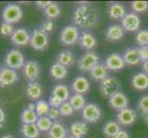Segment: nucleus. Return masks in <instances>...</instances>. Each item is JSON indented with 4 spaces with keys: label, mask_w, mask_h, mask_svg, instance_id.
I'll use <instances>...</instances> for the list:
<instances>
[{
    "label": "nucleus",
    "mask_w": 148,
    "mask_h": 138,
    "mask_svg": "<svg viewBox=\"0 0 148 138\" xmlns=\"http://www.w3.org/2000/svg\"><path fill=\"white\" fill-rule=\"evenodd\" d=\"M99 11L94 6L82 5L73 14V20L76 26L83 29H93L99 23Z\"/></svg>",
    "instance_id": "1"
},
{
    "label": "nucleus",
    "mask_w": 148,
    "mask_h": 138,
    "mask_svg": "<svg viewBox=\"0 0 148 138\" xmlns=\"http://www.w3.org/2000/svg\"><path fill=\"white\" fill-rule=\"evenodd\" d=\"M121 81L113 76H108L105 79L100 82L99 90L103 97L110 98L112 95L116 94L120 91Z\"/></svg>",
    "instance_id": "2"
},
{
    "label": "nucleus",
    "mask_w": 148,
    "mask_h": 138,
    "mask_svg": "<svg viewBox=\"0 0 148 138\" xmlns=\"http://www.w3.org/2000/svg\"><path fill=\"white\" fill-rule=\"evenodd\" d=\"M30 46L36 51H44L49 44V37L46 32L40 28L35 29L30 35Z\"/></svg>",
    "instance_id": "3"
},
{
    "label": "nucleus",
    "mask_w": 148,
    "mask_h": 138,
    "mask_svg": "<svg viewBox=\"0 0 148 138\" xmlns=\"http://www.w3.org/2000/svg\"><path fill=\"white\" fill-rule=\"evenodd\" d=\"M23 17V12L19 6L16 4H8L2 11V19L4 22L13 24L18 22Z\"/></svg>",
    "instance_id": "4"
},
{
    "label": "nucleus",
    "mask_w": 148,
    "mask_h": 138,
    "mask_svg": "<svg viewBox=\"0 0 148 138\" xmlns=\"http://www.w3.org/2000/svg\"><path fill=\"white\" fill-rule=\"evenodd\" d=\"M5 64L10 69H20L23 68L25 65V58L19 50L13 49L10 50L5 56Z\"/></svg>",
    "instance_id": "5"
},
{
    "label": "nucleus",
    "mask_w": 148,
    "mask_h": 138,
    "mask_svg": "<svg viewBox=\"0 0 148 138\" xmlns=\"http://www.w3.org/2000/svg\"><path fill=\"white\" fill-rule=\"evenodd\" d=\"M79 37H80V34H79V30L77 27L72 26V25L65 26L60 33L61 43L67 46L74 45L75 43H77Z\"/></svg>",
    "instance_id": "6"
},
{
    "label": "nucleus",
    "mask_w": 148,
    "mask_h": 138,
    "mask_svg": "<svg viewBox=\"0 0 148 138\" xmlns=\"http://www.w3.org/2000/svg\"><path fill=\"white\" fill-rule=\"evenodd\" d=\"M99 64V58L94 52H88L79 58L77 65L82 72H90L93 67Z\"/></svg>",
    "instance_id": "7"
},
{
    "label": "nucleus",
    "mask_w": 148,
    "mask_h": 138,
    "mask_svg": "<svg viewBox=\"0 0 148 138\" xmlns=\"http://www.w3.org/2000/svg\"><path fill=\"white\" fill-rule=\"evenodd\" d=\"M101 110L99 107L95 103H88L85 106V108L82 110V117L83 119L90 122V124H94V122H99L101 118Z\"/></svg>",
    "instance_id": "8"
},
{
    "label": "nucleus",
    "mask_w": 148,
    "mask_h": 138,
    "mask_svg": "<svg viewBox=\"0 0 148 138\" xmlns=\"http://www.w3.org/2000/svg\"><path fill=\"white\" fill-rule=\"evenodd\" d=\"M40 74L39 64L34 60L28 61L23 66V75L29 82H36Z\"/></svg>",
    "instance_id": "9"
},
{
    "label": "nucleus",
    "mask_w": 148,
    "mask_h": 138,
    "mask_svg": "<svg viewBox=\"0 0 148 138\" xmlns=\"http://www.w3.org/2000/svg\"><path fill=\"white\" fill-rule=\"evenodd\" d=\"M141 25V19L135 13H128L121 19V26L124 30L134 32L138 30Z\"/></svg>",
    "instance_id": "10"
},
{
    "label": "nucleus",
    "mask_w": 148,
    "mask_h": 138,
    "mask_svg": "<svg viewBox=\"0 0 148 138\" xmlns=\"http://www.w3.org/2000/svg\"><path fill=\"white\" fill-rule=\"evenodd\" d=\"M137 119L136 112L130 108H125L119 111L117 114V122L118 124L123 126H130L134 124Z\"/></svg>",
    "instance_id": "11"
},
{
    "label": "nucleus",
    "mask_w": 148,
    "mask_h": 138,
    "mask_svg": "<svg viewBox=\"0 0 148 138\" xmlns=\"http://www.w3.org/2000/svg\"><path fill=\"white\" fill-rule=\"evenodd\" d=\"M105 65L110 71H121L125 67V62L123 57L117 53H112L106 58Z\"/></svg>",
    "instance_id": "12"
},
{
    "label": "nucleus",
    "mask_w": 148,
    "mask_h": 138,
    "mask_svg": "<svg viewBox=\"0 0 148 138\" xmlns=\"http://www.w3.org/2000/svg\"><path fill=\"white\" fill-rule=\"evenodd\" d=\"M18 79V76L16 70L8 67L0 68V87H8L16 83Z\"/></svg>",
    "instance_id": "13"
},
{
    "label": "nucleus",
    "mask_w": 148,
    "mask_h": 138,
    "mask_svg": "<svg viewBox=\"0 0 148 138\" xmlns=\"http://www.w3.org/2000/svg\"><path fill=\"white\" fill-rule=\"evenodd\" d=\"M11 42L18 46H25L29 43L30 42V35L27 32V30H25L23 28L17 29L16 30H14V32L12 34V36L10 37Z\"/></svg>",
    "instance_id": "14"
},
{
    "label": "nucleus",
    "mask_w": 148,
    "mask_h": 138,
    "mask_svg": "<svg viewBox=\"0 0 148 138\" xmlns=\"http://www.w3.org/2000/svg\"><path fill=\"white\" fill-rule=\"evenodd\" d=\"M128 98L125 94L119 91L116 94L112 95L110 98H109V104L115 110H123L125 108H128Z\"/></svg>",
    "instance_id": "15"
},
{
    "label": "nucleus",
    "mask_w": 148,
    "mask_h": 138,
    "mask_svg": "<svg viewBox=\"0 0 148 138\" xmlns=\"http://www.w3.org/2000/svg\"><path fill=\"white\" fill-rule=\"evenodd\" d=\"M90 88V84L88 78L82 76H78L77 78H75L73 81L72 89L75 91V94H81L83 95L86 93Z\"/></svg>",
    "instance_id": "16"
},
{
    "label": "nucleus",
    "mask_w": 148,
    "mask_h": 138,
    "mask_svg": "<svg viewBox=\"0 0 148 138\" xmlns=\"http://www.w3.org/2000/svg\"><path fill=\"white\" fill-rule=\"evenodd\" d=\"M132 86L136 90H146L148 89V75L145 73L135 74L132 78Z\"/></svg>",
    "instance_id": "17"
},
{
    "label": "nucleus",
    "mask_w": 148,
    "mask_h": 138,
    "mask_svg": "<svg viewBox=\"0 0 148 138\" xmlns=\"http://www.w3.org/2000/svg\"><path fill=\"white\" fill-rule=\"evenodd\" d=\"M78 43L80 46H82L83 48L86 50H92L95 47H97L98 45V41L94 37V35H92L90 32H84L82 34L80 35Z\"/></svg>",
    "instance_id": "18"
},
{
    "label": "nucleus",
    "mask_w": 148,
    "mask_h": 138,
    "mask_svg": "<svg viewBox=\"0 0 148 138\" xmlns=\"http://www.w3.org/2000/svg\"><path fill=\"white\" fill-rule=\"evenodd\" d=\"M124 36V30L120 25H111L106 30V38L111 42L120 41Z\"/></svg>",
    "instance_id": "19"
},
{
    "label": "nucleus",
    "mask_w": 148,
    "mask_h": 138,
    "mask_svg": "<svg viewBox=\"0 0 148 138\" xmlns=\"http://www.w3.org/2000/svg\"><path fill=\"white\" fill-rule=\"evenodd\" d=\"M108 14L112 19H122L126 15V8L122 4L113 3L109 6Z\"/></svg>",
    "instance_id": "20"
},
{
    "label": "nucleus",
    "mask_w": 148,
    "mask_h": 138,
    "mask_svg": "<svg viewBox=\"0 0 148 138\" xmlns=\"http://www.w3.org/2000/svg\"><path fill=\"white\" fill-rule=\"evenodd\" d=\"M88 127L85 122H75L70 126V133L76 138H83L88 134Z\"/></svg>",
    "instance_id": "21"
},
{
    "label": "nucleus",
    "mask_w": 148,
    "mask_h": 138,
    "mask_svg": "<svg viewBox=\"0 0 148 138\" xmlns=\"http://www.w3.org/2000/svg\"><path fill=\"white\" fill-rule=\"evenodd\" d=\"M122 57H123L125 64L129 65H137L141 62L137 48L127 49L122 55Z\"/></svg>",
    "instance_id": "22"
},
{
    "label": "nucleus",
    "mask_w": 148,
    "mask_h": 138,
    "mask_svg": "<svg viewBox=\"0 0 148 138\" xmlns=\"http://www.w3.org/2000/svg\"><path fill=\"white\" fill-rule=\"evenodd\" d=\"M26 93L29 99L36 100L42 97V88L40 83L36 82H29L26 88Z\"/></svg>",
    "instance_id": "23"
},
{
    "label": "nucleus",
    "mask_w": 148,
    "mask_h": 138,
    "mask_svg": "<svg viewBox=\"0 0 148 138\" xmlns=\"http://www.w3.org/2000/svg\"><path fill=\"white\" fill-rule=\"evenodd\" d=\"M67 137V133H66L65 127L60 124V122H55L52 126L51 130L48 132V138H66Z\"/></svg>",
    "instance_id": "24"
},
{
    "label": "nucleus",
    "mask_w": 148,
    "mask_h": 138,
    "mask_svg": "<svg viewBox=\"0 0 148 138\" xmlns=\"http://www.w3.org/2000/svg\"><path fill=\"white\" fill-rule=\"evenodd\" d=\"M108 68L106 67L105 65L99 64L97 65L95 67L92 68V70L90 71V76L94 80L96 81H101L105 79L108 76Z\"/></svg>",
    "instance_id": "25"
},
{
    "label": "nucleus",
    "mask_w": 148,
    "mask_h": 138,
    "mask_svg": "<svg viewBox=\"0 0 148 138\" xmlns=\"http://www.w3.org/2000/svg\"><path fill=\"white\" fill-rule=\"evenodd\" d=\"M120 131V124L116 121H108L103 126V134L109 138H114Z\"/></svg>",
    "instance_id": "26"
},
{
    "label": "nucleus",
    "mask_w": 148,
    "mask_h": 138,
    "mask_svg": "<svg viewBox=\"0 0 148 138\" xmlns=\"http://www.w3.org/2000/svg\"><path fill=\"white\" fill-rule=\"evenodd\" d=\"M75 62V58L73 53L70 51H63L57 56V63L65 66L66 68L72 66Z\"/></svg>",
    "instance_id": "27"
},
{
    "label": "nucleus",
    "mask_w": 148,
    "mask_h": 138,
    "mask_svg": "<svg viewBox=\"0 0 148 138\" xmlns=\"http://www.w3.org/2000/svg\"><path fill=\"white\" fill-rule=\"evenodd\" d=\"M50 75L54 79H64L68 75L67 68L58 63L53 64L50 68Z\"/></svg>",
    "instance_id": "28"
},
{
    "label": "nucleus",
    "mask_w": 148,
    "mask_h": 138,
    "mask_svg": "<svg viewBox=\"0 0 148 138\" xmlns=\"http://www.w3.org/2000/svg\"><path fill=\"white\" fill-rule=\"evenodd\" d=\"M20 132L25 138H38L40 136V131L36 124H23Z\"/></svg>",
    "instance_id": "29"
},
{
    "label": "nucleus",
    "mask_w": 148,
    "mask_h": 138,
    "mask_svg": "<svg viewBox=\"0 0 148 138\" xmlns=\"http://www.w3.org/2000/svg\"><path fill=\"white\" fill-rule=\"evenodd\" d=\"M52 95L56 97V98H58L63 102L67 101L70 99V92L68 88L65 85L55 86L52 91Z\"/></svg>",
    "instance_id": "30"
},
{
    "label": "nucleus",
    "mask_w": 148,
    "mask_h": 138,
    "mask_svg": "<svg viewBox=\"0 0 148 138\" xmlns=\"http://www.w3.org/2000/svg\"><path fill=\"white\" fill-rule=\"evenodd\" d=\"M39 117L36 113V111L32 110H29L28 108L25 109L21 112L20 120L23 124H36Z\"/></svg>",
    "instance_id": "31"
},
{
    "label": "nucleus",
    "mask_w": 148,
    "mask_h": 138,
    "mask_svg": "<svg viewBox=\"0 0 148 138\" xmlns=\"http://www.w3.org/2000/svg\"><path fill=\"white\" fill-rule=\"evenodd\" d=\"M69 103L72 105L75 111H81L85 108L86 104V99L83 95L81 94H74L70 97Z\"/></svg>",
    "instance_id": "32"
},
{
    "label": "nucleus",
    "mask_w": 148,
    "mask_h": 138,
    "mask_svg": "<svg viewBox=\"0 0 148 138\" xmlns=\"http://www.w3.org/2000/svg\"><path fill=\"white\" fill-rule=\"evenodd\" d=\"M53 124V121L47 116L39 117L38 121L36 122V125L38 127L39 131L43 132V133H48L51 130V128H52Z\"/></svg>",
    "instance_id": "33"
},
{
    "label": "nucleus",
    "mask_w": 148,
    "mask_h": 138,
    "mask_svg": "<svg viewBox=\"0 0 148 138\" xmlns=\"http://www.w3.org/2000/svg\"><path fill=\"white\" fill-rule=\"evenodd\" d=\"M50 108L51 107L49 103L45 100H38L36 103H35V111H36L38 117L46 116Z\"/></svg>",
    "instance_id": "34"
},
{
    "label": "nucleus",
    "mask_w": 148,
    "mask_h": 138,
    "mask_svg": "<svg viewBox=\"0 0 148 138\" xmlns=\"http://www.w3.org/2000/svg\"><path fill=\"white\" fill-rule=\"evenodd\" d=\"M61 13V8L57 4L52 3L48 8L44 9L45 16L49 19H55L57 18Z\"/></svg>",
    "instance_id": "35"
},
{
    "label": "nucleus",
    "mask_w": 148,
    "mask_h": 138,
    "mask_svg": "<svg viewBox=\"0 0 148 138\" xmlns=\"http://www.w3.org/2000/svg\"><path fill=\"white\" fill-rule=\"evenodd\" d=\"M135 41H136V43L138 44L140 47L147 46L148 45V30H139L135 36Z\"/></svg>",
    "instance_id": "36"
},
{
    "label": "nucleus",
    "mask_w": 148,
    "mask_h": 138,
    "mask_svg": "<svg viewBox=\"0 0 148 138\" xmlns=\"http://www.w3.org/2000/svg\"><path fill=\"white\" fill-rule=\"evenodd\" d=\"M58 110L60 112V115L63 116V117H69L71 115H73L74 111H75L72 105L69 103V101L63 102L62 105L59 107Z\"/></svg>",
    "instance_id": "37"
},
{
    "label": "nucleus",
    "mask_w": 148,
    "mask_h": 138,
    "mask_svg": "<svg viewBox=\"0 0 148 138\" xmlns=\"http://www.w3.org/2000/svg\"><path fill=\"white\" fill-rule=\"evenodd\" d=\"M131 8L135 13H143L148 9L147 1H134L131 3Z\"/></svg>",
    "instance_id": "38"
},
{
    "label": "nucleus",
    "mask_w": 148,
    "mask_h": 138,
    "mask_svg": "<svg viewBox=\"0 0 148 138\" xmlns=\"http://www.w3.org/2000/svg\"><path fill=\"white\" fill-rule=\"evenodd\" d=\"M14 32V30L11 24H8L6 22H3L0 24V35L5 37L12 36V34Z\"/></svg>",
    "instance_id": "39"
},
{
    "label": "nucleus",
    "mask_w": 148,
    "mask_h": 138,
    "mask_svg": "<svg viewBox=\"0 0 148 138\" xmlns=\"http://www.w3.org/2000/svg\"><path fill=\"white\" fill-rule=\"evenodd\" d=\"M137 108L142 113H145L148 111V95H145L139 99L138 103H137Z\"/></svg>",
    "instance_id": "40"
},
{
    "label": "nucleus",
    "mask_w": 148,
    "mask_h": 138,
    "mask_svg": "<svg viewBox=\"0 0 148 138\" xmlns=\"http://www.w3.org/2000/svg\"><path fill=\"white\" fill-rule=\"evenodd\" d=\"M49 105H50V107L51 108H55V109H59V107L62 105V103H63V101L61 100H59L58 98H56V97H54V96H51L50 98H49Z\"/></svg>",
    "instance_id": "41"
},
{
    "label": "nucleus",
    "mask_w": 148,
    "mask_h": 138,
    "mask_svg": "<svg viewBox=\"0 0 148 138\" xmlns=\"http://www.w3.org/2000/svg\"><path fill=\"white\" fill-rule=\"evenodd\" d=\"M138 51V54L140 56V59L142 62H145V61L148 60V48L147 46H143V47L137 48Z\"/></svg>",
    "instance_id": "42"
},
{
    "label": "nucleus",
    "mask_w": 148,
    "mask_h": 138,
    "mask_svg": "<svg viewBox=\"0 0 148 138\" xmlns=\"http://www.w3.org/2000/svg\"><path fill=\"white\" fill-rule=\"evenodd\" d=\"M47 117L51 120H56L60 116V112H59V110L58 109H55V108H50L49 111H48V113L46 115Z\"/></svg>",
    "instance_id": "43"
},
{
    "label": "nucleus",
    "mask_w": 148,
    "mask_h": 138,
    "mask_svg": "<svg viewBox=\"0 0 148 138\" xmlns=\"http://www.w3.org/2000/svg\"><path fill=\"white\" fill-rule=\"evenodd\" d=\"M53 23L52 20H46V21H44L42 25V29L44 30V32H46L47 33L48 32H51L53 29Z\"/></svg>",
    "instance_id": "44"
},
{
    "label": "nucleus",
    "mask_w": 148,
    "mask_h": 138,
    "mask_svg": "<svg viewBox=\"0 0 148 138\" xmlns=\"http://www.w3.org/2000/svg\"><path fill=\"white\" fill-rule=\"evenodd\" d=\"M52 3H53L52 1H37L36 2V5H37L39 8L45 9L46 8H48Z\"/></svg>",
    "instance_id": "45"
},
{
    "label": "nucleus",
    "mask_w": 148,
    "mask_h": 138,
    "mask_svg": "<svg viewBox=\"0 0 148 138\" xmlns=\"http://www.w3.org/2000/svg\"><path fill=\"white\" fill-rule=\"evenodd\" d=\"M114 138H130L129 134L124 130H121L118 134L116 135V136Z\"/></svg>",
    "instance_id": "46"
},
{
    "label": "nucleus",
    "mask_w": 148,
    "mask_h": 138,
    "mask_svg": "<svg viewBox=\"0 0 148 138\" xmlns=\"http://www.w3.org/2000/svg\"><path fill=\"white\" fill-rule=\"evenodd\" d=\"M5 119H6V114H5L4 111L0 108V124L5 122Z\"/></svg>",
    "instance_id": "47"
},
{
    "label": "nucleus",
    "mask_w": 148,
    "mask_h": 138,
    "mask_svg": "<svg viewBox=\"0 0 148 138\" xmlns=\"http://www.w3.org/2000/svg\"><path fill=\"white\" fill-rule=\"evenodd\" d=\"M143 69H144L145 73L146 75H148V60L145 61V62H143Z\"/></svg>",
    "instance_id": "48"
},
{
    "label": "nucleus",
    "mask_w": 148,
    "mask_h": 138,
    "mask_svg": "<svg viewBox=\"0 0 148 138\" xmlns=\"http://www.w3.org/2000/svg\"><path fill=\"white\" fill-rule=\"evenodd\" d=\"M142 116H143V120H144L145 124L148 126V111L145 112V113H143Z\"/></svg>",
    "instance_id": "49"
},
{
    "label": "nucleus",
    "mask_w": 148,
    "mask_h": 138,
    "mask_svg": "<svg viewBox=\"0 0 148 138\" xmlns=\"http://www.w3.org/2000/svg\"><path fill=\"white\" fill-rule=\"evenodd\" d=\"M28 109L29 110H32V111H35V104L33 103H30L28 105Z\"/></svg>",
    "instance_id": "50"
},
{
    "label": "nucleus",
    "mask_w": 148,
    "mask_h": 138,
    "mask_svg": "<svg viewBox=\"0 0 148 138\" xmlns=\"http://www.w3.org/2000/svg\"><path fill=\"white\" fill-rule=\"evenodd\" d=\"M0 138H14L11 135H4L3 136H1Z\"/></svg>",
    "instance_id": "51"
},
{
    "label": "nucleus",
    "mask_w": 148,
    "mask_h": 138,
    "mask_svg": "<svg viewBox=\"0 0 148 138\" xmlns=\"http://www.w3.org/2000/svg\"><path fill=\"white\" fill-rule=\"evenodd\" d=\"M66 138H76V137H75V136H73V135H71V136H68V137H66Z\"/></svg>",
    "instance_id": "52"
},
{
    "label": "nucleus",
    "mask_w": 148,
    "mask_h": 138,
    "mask_svg": "<svg viewBox=\"0 0 148 138\" xmlns=\"http://www.w3.org/2000/svg\"><path fill=\"white\" fill-rule=\"evenodd\" d=\"M147 48H148V45H147Z\"/></svg>",
    "instance_id": "53"
}]
</instances>
